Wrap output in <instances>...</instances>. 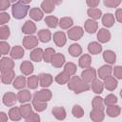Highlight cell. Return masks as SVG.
Returning <instances> with one entry per match:
<instances>
[{
  "mask_svg": "<svg viewBox=\"0 0 122 122\" xmlns=\"http://www.w3.org/2000/svg\"><path fill=\"white\" fill-rule=\"evenodd\" d=\"M26 85H27V80H26L25 76H23V75L17 76V77L14 79V81H13V87H14L15 89H18V90L23 89Z\"/></svg>",
  "mask_w": 122,
  "mask_h": 122,
  "instance_id": "cell-33",
  "label": "cell"
},
{
  "mask_svg": "<svg viewBox=\"0 0 122 122\" xmlns=\"http://www.w3.org/2000/svg\"><path fill=\"white\" fill-rule=\"evenodd\" d=\"M10 2L8 0H0V10H5L10 7Z\"/></svg>",
  "mask_w": 122,
  "mask_h": 122,
  "instance_id": "cell-54",
  "label": "cell"
},
{
  "mask_svg": "<svg viewBox=\"0 0 122 122\" xmlns=\"http://www.w3.org/2000/svg\"><path fill=\"white\" fill-rule=\"evenodd\" d=\"M104 87L109 90V91H113L116 87H117V80L113 77V76H107L105 79H104V83H103Z\"/></svg>",
  "mask_w": 122,
  "mask_h": 122,
  "instance_id": "cell-13",
  "label": "cell"
},
{
  "mask_svg": "<svg viewBox=\"0 0 122 122\" xmlns=\"http://www.w3.org/2000/svg\"><path fill=\"white\" fill-rule=\"evenodd\" d=\"M22 31H23L25 34H29V35L33 34V33L36 31V26H35V24H34L32 21L28 20V21H26L25 24L23 25V27H22Z\"/></svg>",
  "mask_w": 122,
  "mask_h": 122,
  "instance_id": "cell-12",
  "label": "cell"
},
{
  "mask_svg": "<svg viewBox=\"0 0 122 122\" xmlns=\"http://www.w3.org/2000/svg\"><path fill=\"white\" fill-rule=\"evenodd\" d=\"M92 90L95 92V93H101L103 92V88H104V85L103 83L99 80V79H94L92 83Z\"/></svg>",
  "mask_w": 122,
  "mask_h": 122,
  "instance_id": "cell-37",
  "label": "cell"
},
{
  "mask_svg": "<svg viewBox=\"0 0 122 122\" xmlns=\"http://www.w3.org/2000/svg\"><path fill=\"white\" fill-rule=\"evenodd\" d=\"M71 76V75L70 74V72H69L68 71L64 70L62 72L58 73V74L55 76V81H56L58 84H60V85H63V84H66V83H68V81L70 80Z\"/></svg>",
  "mask_w": 122,
  "mask_h": 122,
  "instance_id": "cell-14",
  "label": "cell"
},
{
  "mask_svg": "<svg viewBox=\"0 0 122 122\" xmlns=\"http://www.w3.org/2000/svg\"><path fill=\"white\" fill-rule=\"evenodd\" d=\"M121 0H104V5L108 8H116L120 5Z\"/></svg>",
  "mask_w": 122,
  "mask_h": 122,
  "instance_id": "cell-49",
  "label": "cell"
},
{
  "mask_svg": "<svg viewBox=\"0 0 122 122\" xmlns=\"http://www.w3.org/2000/svg\"><path fill=\"white\" fill-rule=\"evenodd\" d=\"M55 53V51L52 48H48L45 50L44 53H43V60L46 63H50L51 60V57L53 56V54Z\"/></svg>",
  "mask_w": 122,
  "mask_h": 122,
  "instance_id": "cell-43",
  "label": "cell"
},
{
  "mask_svg": "<svg viewBox=\"0 0 122 122\" xmlns=\"http://www.w3.org/2000/svg\"><path fill=\"white\" fill-rule=\"evenodd\" d=\"M51 112L57 120H64L66 118V111L63 107H54L52 108Z\"/></svg>",
  "mask_w": 122,
  "mask_h": 122,
  "instance_id": "cell-20",
  "label": "cell"
},
{
  "mask_svg": "<svg viewBox=\"0 0 122 122\" xmlns=\"http://www.w3.org/2000/svg\"><path fill=\"white\" fill-rule=\"evenodd\" d=\"M91 62H92V58H91V56H90L89 54H83V55L80 57L79 61H78L79 67H81V68H83V69L89 68V67L91 66Z\"/></svg>",
  "mask_w": 122,
  "mask_h": 122,
  "instance_id": "cell-32",
  "label": "cell"
},
{
  "mask_svg": "<svg viewBox=\"0 0 122 122\" xmlns=\"http://www.w3.org/2000/svg\"><path fill=\"white\" fill-rule=\"evenodd\" d=\"M39 78V84L41 87L43 88H47L49 86H51V84L52 83V76L50 73H40L38 75Z\"/></svg>",
  "mask_w": 122,
  "mask_h": 122,
  "instance_id": "cell-7",
  "label": "cell"
},
{
  "mask_svg": "<svg viewBox=\"0 0 122 122\" xmlns=\"http://www.w3.org/2000/svg\"><path fill=\"white\" fill-rule=\"evenodd\" d=\"M17 100V95H15V93L13 92H7L3 95V103L8 106V107H11L16 103Z\"/></svg>",
  "mask_w": 122,
  "mask_h": 122,
  "instance_id": "cell-10",
  "label": "cell"
},
{
  "mask_svg": "<svg viewBox=\"0 0 122 122\" xmlns=\"http://www.w3.org/2000/svg\"><path fill=\"white\" fill-rule=\"evenodd\" d=\"M97 39L101 43H107L111 39V32L106 29H100L97 32Z\"/></svg>",
  "mask_w": 122,
  "mask_h": 122,
  "instance_id": "cell-15",
  "label": "cell"
},
{
  "mask_svg": "<svg viewBox=\"0 0 122 122\" xmlns=\"http://www.w3.org/2000/svg\"><path fill=\"white\" fill-rule=\"evenodd\" d=\"M81 77L82 80L85 81L87 84H91L96 77V72L95 70L93 68H86V70H84L81 72Z\"/></svg>",
  "mask_w": 122,
  "mask_h": 122,
  "instance_id": "cell-3",
  "label": "cell"
},
{
  "mask_svg": "<svg viewBox=\"0 0 122 122\" xmlns=\"http://www.w3.org/2000/svg\"><path fill=\"white\" fill-rule=\"evenodd\" d=\"M71 112H72L73 116L76 117V118H80V117H82L84 115V111H83V109L79 105H74L72 107Z\"/></svg>",
  "mask_w": 122,
  "mask_h": 122,
  "instance_id": "cell-46",
  "label": "cell"
},
{
  "mask_svg": "<svg viewBox=\"0 0 122 122\" xmlns=\"http://www.w3.org/2000/svg\"><path fill=\"white\" fill-rule=\"evenodd\" d=\"M24 53H25V51H24V49L22 48V47H20V46H15V47H13L12 49H11V51H10V56L12 57V58H14V59H20V58H22L23 56H24Z\"/></svg>",
  "mask_w": 122,
  "mask_h": 122,
  "instance_id": "cell-24",
  "label": "cell"
},
{
  "mask_svg": "<svg viewBox=\"0 0 122 122\" xmlns=\"http://www.w3.org/2000/svg\"><path fill=\"white\" fill-rule=\"evenodd\" d=\"M112 71V68L110 65H104V66H102V67H100L98 69V71L97 72H98L99 78L105 79L107 76L111 75Z\"/></svg>",
  "mask_w": 122,
  "mask_h": 122,
  "instance_id": "cell-19",
  "label": "cell"
},
{
  "mask_svg": "<svg viewBox=\"0 0 122 122\" xmlns=\"http://www.w3.org/2000/svg\"><path fill=\"white\" fill-rule=\"evenodd\" d=\"M43 53H44L43 50L40 49V48H37V49H34L30 53V57L34 62H40L43 59Z\"/></svg>",
  "mask_w": 122,
  "mask_h": 122,
  "instance_id": "cell-23",
  "label": "cell"
},
{
  "mask_svg": "<svg viewBox=\"0 0 122 122\" xmlns=\"http://www.w3.org/2000/svg\"><path fill=\"white\" fill-rule=\"evenodd\" d=\"M14 68V62L8 57H3L0 59V71H5L9 70H13Z\"/></svg>",
  "mask_w": 122,
  "mask_h": 122,
  "instance_id": "cell-6",
  "label": "cell"
},
{
  "mask_svg": "<svg viewBox=\"0 0 122 122\" xmlns=\"http://www.w3.org/2000/svg\"><path fill=\"white\" fill-rule=\"evenodd\" d=\"M9 117L12 121H18V120H20L22 116H21V112H20L19 108H17V107L11 108L10 110V112H9Z\"/></svg>",
  "mask_w": 122,
  "mask_h": 122,
  "instance_id": "cell-29",
  "label": "cell"
},
{
  "mask_svg": "<svg viewBox=\"0 0 122 122\" xmlns=\"http://www.w3.org/2000/svg\"><path fill=\"white\" fill-rule=\"evenodd\" d=\"M90 117H91V119H92V121H94V122H100V121H102V120L104 119L105 114H104V112H103V111L92 109V111L91 112Z\"/></svg>",
  "mask_w": 122,
  "mask_h": 122,
  "instance_id": "cell-22",
  "label": "cell"
},
{
  "mask_svg": "<svg viewBox=\"0 0 122 122\" xmlns=\"http://www.w3.org/2000/svg\"><path fill=\"white\" fill-rule=\"evenodd\" d=\"M102 23L105 27L111 28L114 24V16L112 13H106L102 17Z\"/></svg>",
  "mask_w": 122,
  "mask_h": 122,
  "instance_id": "cell-28",
  "label": "cell"
},
{
  "mask_svg": "<svg viewBox=\"0 0 122 122\" xmlns=\"http://www.w3.org/2000/svg\"><path fill=\"white\" fill-rule=\"evenodd\" d=\"M30 16L35 21H40L43 18V11L39 8H33L30 10Z\"/></svg>",
  "mask_w": 122,
  "mask_h": 122,
  "instance_id": "cell-30",
  "label": "cell"
},
{
  "mask_svg": "<svg viewBox=\"0 0 122 122\" xmlns=\"http://www.w3.org/2000/svg\"><path fill=\"white\" fill-rule=\"evenodd\" d=\"M20 2H22L23 4H29L31 2V0H20Z\"/></svg>",
  "mask_w": 122,
  "mask_h": 122,
  "instance_id": "cell-59",
  "label": "cell"
},
{
  "mask_svg": "<svg viewBox=\"0 0 122 122\" xmlns=\"http://www.w3.org/2000/svg\"><path fill=\"white\" fill-rule=\"evenodd\" d=\"M107 114L111 117H116L120 114V112H121V109L119 106H116V105H112V106H107Z\"/></svg>",
  "mask_w": 122,
  "mask_h": 122,
  "instance_id": "cell-27",
  "label": "cell"
},
{
  "mask_svg": "<svg viewBox=\"0 0 122 122\" xmlns=\"http://www.w3.org/2000/svg\"><path fill=\"white\" fill-rule=\"evenodd\" d=\"M83 33H84V30L79 26L73 27L68 30V36L71 40H79L83 36Z\"/></svg>",
  "mask_w": 122,
  "mask_h": 122,
  "instance_id": "cell-4",
  "label": "cell"
},
{
  "mask_svg": "<svg viewBox=\"0 0 122 122\" xmlns=\"http://www.w3.org/2000/svg\"><path fill=\"white\" fill-rule=\"evenodd\" d=\"M41 9L46 13H51L54 10V4L51 0H44L41 3Z\"/></svg>",
  "mask_w": 122,
  "mask_h": 122,
  "instance_id": "cell-34",
  "label": "cell"
},
{
  "mask_svg": "<svg viewBox=\"0 0 122 122\" xmlns=\"http://www.w3.org/2000/svg\"><path fill=\"white\" fill-rule=\"evenodd\" d=\"M45 23L50 28H55L58 25V19L55 16H47L45 18Z\"/></svg>",
  "mask_w": 122,
  "mask_h": 122,
  "instance_id": "cell-44",
  "label": "cell"
},
{
  "mask_svg": "<svg viewBox=\"0 0 122 122\" xmlns=\"http://www.w3.org/2000/svg\"><path fill=\"white\" fill-rule=\"evenodd\" d=\"M20 71L25 75H30L33 71V65L30 61H23L20 65Z\"/></svg>",
  "mask_w": 122,
  "mask_h": 122,
  "instance_id": "cell-18",
  "label": "cell"
},
{
  "mask_svg": "<svg viewBox=\"0 0 122 122\" xmlns=\"http://www.w3.org/2000/svg\"><path fill=\"white\" fill-rule=\"evenodd\" d=\"M8 1H9V2H10V3H12V2H15V1H16V0H8Z\"/></svg>",
  "mask_w": 122,
  "mask_h": 122,
  "instance_id": "cell-60",
  "label": "cell"
},
{
  "mask_svg": "<svg viewBox=\"0 0 122 122\" xmlns=\"http://www.w3.org/2000/svg\"><path fill=\"white\" fill-rule=\"evenodd\" d=\"M113 72H114V76H116V78H118V79L122 78V67H120V66L114 67Z\"/></svg>",
  "mask_w": 122,
  "mask_h": 122,
  "instance_id": "cell-53",
  "label": "cell"
},
{
  "mask_svg": "<svg viewBox=\"0 0 122 122\" xmlns=\"http://www.w3.org/2000/svg\"><path fill=\"white\" fill-rule=\"evenodd\" d=\"M38 45V39L33 36V35H29V36H25L23 38V46L27 49V50H30L35 48Z\"/></svg>",
  "mask_w": 122,
  "mask_h": 122,
  "instance_id": "cell-5",
  "label": "cell"
},
{
  "mask_svg": "<svg viewBox=\"0 0 122 122\" xmlns=\"http://www.w3.org/2000/svg\"><path fill=\"white\" fill-rule=\"evenodd\" d=\"M8 120V116L5 112H0V122H6Z\"/></svg>",
  "mask_w": 122,
  "mask_h": 122,
  "instance_id": "cell-57",
  "label": "cell"
},
{
  "mask_svg": "<svg viewBox=\"0 0 122 122\" xmlns=\"http://www.w3.org/2000/svg\"><path fill=\"white\" fill-rule=\"evenodd\" d=\"M88 50L92 54H98L102 51V46L97 42H92L88 46Z\"/></svg>",
  "mask_w": 122,
  "mask_h": 122,
  "instance_id": "cell-35",
  "label": "cell"
},
{
  "mask_svg": "<svg viewBox=\"0 0 122 122\" xmlns=\"http://www.w3.org/2000/svg\"><path fill=\"white\" fill-rule=\"evenodd\" d=\"M66 35L63 31H57L53 34V41L58 47H63L66 44Z\"/></svg>",
  "mask_w": 122,
  "mask_h": 122,
  "instance_id": "cell-17",
  "label": "cell"
},
{
  "mask_svg": "<svg viewBox=\"0 0 122 122\" xmlns=\"http://www.w3.org/2000/svg\"><path fill=\"white\" fill-rule=\"evenodd\" d=\"M17 99L20 103H26L30 101L31 94L28 90H21L17 94Z\"/></svg>",
  "mask_w": 122,
  "mask_h": 122,
  "instance_id": "cell-21",
  "label": "cell"
},
{
  "mask_svg": "<svg viewBox=\"0 0 122 122\" xmlns=\"http://www.w3.org/2000/svg\"><path fill=\"white\" fill-rule=\"evenodd\" d=\"M68 88L73 91L75 93H81L83 92H87L90 90L89 84L82 80L79 76H72L68 81Z\"/></svg>",
  "mask_w": 122,
  "mask_h": 122,
  "instance_id": "cell-1",
  "label": "cell"
},
{
  "mask_svg": "<svg viewBox=\"0 0 122 122\" xmlns=\"http://www.w3.org/2000/svg\"><path fill=\"white\" fill-rule=\"evenodd\" d=\"M104 60L109 64H113L116 59V54L112 51H105L103 53Z\"/></svg>",
  "mask_w": 122,
  "mask_h": 122,
  "instance_id": "cell-36",
  "label": "cell"
},
{
  "mask_svg": "<svg viewBox=\"0 0 122 122\" xmlns=\"http://www.w3.org/2000/svg\"><path fill=\"white\" fill-rule=\"evenodd\" d=\"M15 77V73L13 71V70H9V71H2L1 74V80L4 84H10L12 82V80Z\"/></svg>",
  "mask_w": 122,
  "mask_h": 122,
  "instance_id": "cell-11",
  "label": "cell"
},
{
  "mask_svg": "<svg viewBox=\"0 0 122 122\" xmlns=\"http://www.w3.org/2000/svg\"><path fill=\"white\" fill-rule=\"evenodd\" d=\"M1 55H2V52H1V51H0V56H1Z\"/></svg>",
  "mask_w": 122,
  "mask_h": 122,
  "instance_id": "cell-61",
  "label": "cell"
},
{
  "mask_svg": "<svg viewBox=\"0 0 122 122\" xmlns=\"http://www.w3.org/2000/svg\"><path fill=\"white\" fill-rule=\"evenodd\" d=\"M10 28L6 25L4 26H1L0 27V39H8V37L10 36Z\"/></svg>",
  "mask_w": 122,
  "mask_h": 122,
  "instance_id": "cell-45",
  "label": "cell"
},
{
  "mask_svg": "<svg viewBox=\"0 0 122 122\" xmlns=\"http://www.w3.org/2000/svg\"><path fill=\"white\" fill-rule=\"evenodd\" d=\"M84 27H85V30H86L87 32H89V33H94L97 30L98 24H97V22L95 20L88 19V20H86Z\"/></svg>",
  "mask_w": 122,
  "mask_h": 122,
  "instance_id": "cell-16",
  "label": "cell"
},
{
  "mask_svg": "<svg viewBox=\"0 0 122 122\" xmlns=\"http://www.w3.org/2000/svg\"><path fill=\"white\" fill-rule=\"evenodd\" d=\"M99 2L100 0H86V3L90 8H96L99 5Z\"/></svg>",
  "mask_w": 122,
  "mask_h": 122,
  "instance_id": "cell-55",
  "label": "cell"
},
{
  "mask_svg": "<svg viewBox=\"0 0 122 122\" xmlns=\"http://www.w3.org/2000/svg\"><path fill=\"white\" fill-rule=\"evenodd\" d=\"M115 17H116V19H117V21H118L119 23H121V22H122V10H121V9L116 10Z\"/></svg>",
  "mask_w": 122,
  "mask_h": 122,
  "instance_id": "cell-56",
  "label": "cell"
},
{
  "mask_svg": "<svg viewBox=\"0 0 122 122\" xmlns=\"http://www.w3.org/2000/svg\"><path fill=\"white\" fill-rule=\"evenodd\" d=\"M87 13H88V15H89L92 19H93V20L99 19V18L101 17V15H102L101 10L96 9V8H91V9H89V10H87Z\"/></svg>",
  "mask_w": 122,
  "mask_h": 122,
  "instance_id": "cell-38",
  "label": "cell"
},
{
  "mask_svg": "<svg viewBox=\"0 0 122 122\" xmlns=\"http://www.w3.org/2000/svg\"><path fill=\"white\" fill-rule=\"evenodd\" d=\"M10 15L7 12H0V25H4L10 21Z\"/></svg>",
  "mask_w": 122,
  "mask_h": 122,
  "instance_id": "cell-52",
  "label": "cell"
},
{
  "mask_svg": "<svg viewBox=\"0 0 122 122\" xmlns=\"http://www.w3.org/2000/svg\"><path fill=\"white\" fill-rule=\"evenodd\" d=\"M19 110H20V112H21V116L24 117V118H26L27 116H29L32 112V108H31V106L30 104H26V105L20 106Z\"/></svg>",
  "mask_w": 122,
  "mask_h": 122,
  "instance_id": "cell-42",
  "label": "cell"
},
{
  "mask_svg": "<svg viewBox=\"0 0 122 122\" xmlns=\"http://www.w3.org/2000/svg\"><path fill=\"white\" fill-rule=\"evenodd\" d=\"M29 9L30 7L28 4H23L22 2H16L12 5V8H11L12 15L16 19H23L27 15Z\"/></svg>",
  "mask_w": 122,
  "mask_h": 122,
  "instance_id": "cell-2",
  "label": "cell"
},
{
  "mask_svg": "<svg viewBox=\"0 0 122 122\" xmlns=\"http://www.w3.org/2000/svg\"><path fill=\"white\" fill-rule=\"evenodd\" d=\"M38 82H39V78L37 75H32V76H30L27 80V86L30 88V89H36L37 86H38Z\"/></svg>",
  "mask_w": 122,
  "mask_h": 122,
  "instance_id": "cell-41",
  "label": "cell"
},
{
  "mask_svg": "<svg viewBox=\"0 0 122 122\" xmlns=\"http://www.w3.org/2000/svg\"><path fill=\"white\" fill-rule=\"evenodd\" d=\"M0 51L2 52V54H7L10 51V45L7 42H0Z\"/></svg>",
  "mask_w": 122,
  "mask_h": 122,
  "instance_id": "cell-51",
  "label": "cell"
},
{
  "mask_svg": "<svg viewBox=\"0 0 122 122\" xmlns=\"http://www.w3.org/2000/svg\"><path fill=\"white\" fill-rule=\"evenodd\" d=\"M92 108L94 110L104 111V102H103V99L101 97H99V96H95L92 99Z\"/></svg>",
  "mask_w": 122,
  "mask_h": 122,
  "instance_id": "cell-40",
  "label": "cell"
},
{
  "mask_svg": "<svg viewBox=\"0 0 122 122\" xmlns=\"http://www.w3.org/2000/svg\"><path fill=\"white\" fill-rule=\"evenodd\" d=\"M51 63L54 68H61L65 63V56L62 53H54L51 57Z\"/></svg>",
  "mask_w": 122,
  "mask_h": 122,
  "instance_id": "cell-8",
  "label": "cell"
},
{
  "mask_svg": "<svg viewBox=\"0 0 122 122\" xmlns=\"http://www.w3.org/2000/svg\"><path fill=\"white\" fill-rule=\"evenodd\" d=\"M58 24H59V26H60L61 29L67 30V29H69V28H71L72 26L73 21H72V19L71 17H63V18L60 19V21H59Z\"/></svg>",
  "mask_w": 122,
  "mask_h": 122,
  "instance_id": "cell-39",
  "label": "cell"
},
{
  "mask_svg": "<svg viewBox=\"0 0 122 122\" xmlns=\"http://www.w3.org/2000/svg\"><path fill=\"white\" fill-rule=\"evenodd\" d=\"M54 5H60L62 3V0H51Z\"/></svg>",
  "mask_w": 122,
  "mask_h": 122,
  "instance_id": "cell-58",
  "label": "cell"
},
{
  "mask_svg": "<svg viewBox=\"0 0 122 122\" xmlns=\"http://www.w3.org/2000/svg\"><path fill=\"white\" fill-rule=\"evenodd\" d=\"M32 107L37 112H43L44 110L47 109L48 106H47V102L46 101H42V100H39V99L34 97L32 99Z\"/></svg>",
  "mask_w": 122,
  "mask_h": 122,
  "instance_id": "cell-25",
  "label": "cell"
},
{
  "mask_svg": "<svg viewBox=\"0 0 122 122\" xmlns=\"http://www.w3.org/2000/svg\"><path fill=\"white\" fill-rule=\"evenodd\" d=\"M37 36H38V39H39L41 42L47 43V42H49V41L51 40V31H50L49 30H40L38 31Z\"/></svg>",
  "mask_w": 122,
  "mask_h": 122,
  "instance_id": "cell-26",
  "label": "cell"
},
{
  "mask_svg": "<svg viewBox=\"0 0 122 122\" xmlns=\"http://www.w3.org/2000/svg\"><path fill=\"white\" fill-rule=\"evenodd\" d=\"M104 104L106 106H112V105H114L116 102H117V97L113 94H109L105 97V99L103 100Z\"/></svg>",
  "mask_w": 122,
  "mask_h": 122,
  "instance_id": "cell-47",
  "label": "cell"
},
{
  "mask_svg": "<svg viewBox=\"0 0 122 122\" xmlns=\"http://www.w3.org/2000/svg\"><path fill=\"white\" fill-rule=\"evenodd\" d=\"M25 120H26L27 122H38V121H40V117H39V115H38L37 113L31 112L29 116H27V117L25 118Z\"/></svg>",
  "mask_w": 122,
  "mask_h": 122,
  "instance_id": "cell-50",
  "label": "cell"
},
{
  "mask_svg": "<svg viewBox=\"0 0 122 122\" xmlns=\"http://www.w3.org/2000/svg\"><path fill=\"white\" fill-rule=\"evenodd\" d=\"M69 52H70V54L71 56L77 57L82 53V48L78 44H71L69 47Z\"/></svg>",
  "mask_w": 122,
  "mask_h": 122,
  "instance_id": "cell-31",
  "label": "cell"
},
{
  "mask_svg": "<svg viewBox=\"0 0 122 122\" xmlns=\"http://www.w3.org/2000/svg\"><path fill=\"white\" fill-rule=\"evenodd\" d=\"M64 70L68 71L70 72V74H71V75H74V73L76 72V70H77V69H76V66H75L73 63L69 62V63H67V64L65 65Z\"/></svg>",
  "mask_w": 122,
  "mask_h": 122,
  "instance_id": "cell-48",
  "label": "cell"
},
{
  "mask_svg": "<svg viewBox=\"0 0 122 122\" xmlns=\"http://www.w3.org/2000/svg\"><path fill=\"white\" fill-rule=\"evenodd\" d=\"M34 97L39 99V100H42V101H49L51 100V92L50 90H47V89H44V90H41V91H38L34 93Z\"/></svg>",
  "mask_w": 122,
  "mask_h": 122,
  "instance_id": "cell-9",
  "label": "cell"
}]
</instances>
